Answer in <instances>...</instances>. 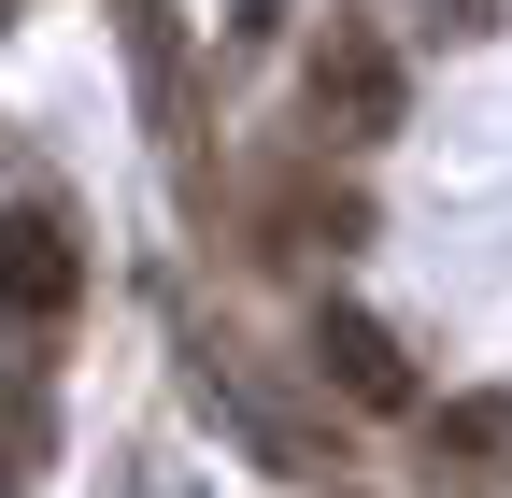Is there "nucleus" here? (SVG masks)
<instances>
[{
    "instance_id": "7ed1b4c3",
    "label": "nucleus",
    "mask_w": 512,
    "mask_h": 498,
    "mask_svg": "<svg viewBox=\"0 0 512 498\" xmlns=\"http://www.w3.org/2000/svg\"><path fill=\"white\" fill-rule=\"evenodd\" d=\"M313 385H342L356 413H413V356L370 314H313Z\"/></svg>"
},
{
    "instance_id": "39448f33",
    "label": "nucleus",
    "mask_w": 512,
    "mask_h": 498,
    "mask_svg": "<svg viewBox=\"0 0 512 498\" xmlns=\"http://www.w3.org/2000/svg\"><path fill=\"white\" fill-rule=\"evenodd\" d=\"M43 442V385H29V356H0V456H29Z\"/></svg>"
},
{
    "instance_id": "0eeeda50",
    "label": "nucleus",
    "mask_w": 512,
    "mask_h": 498,
    "mask_svg": "<svg viewBox=\"0 0 512 498\" xmlns=\"http://www.w3.org/2000/svg\"><path fill=\"white\" fill-rule=\"evenodd\" d=\"M285 15H299V0H228V29H242V43H271Z\"/></svg>"
},
{
    "instance_id": "f257e3e1",
    "label": "nucleus",
    "mask_w": 512,
    "mask_h": 498,
    "mask_svg": "<svg viewBox=\"0 0 512 498\" xmlns=\"http://www.w3.org/2000/svg\"><path fill=\"white\" fill-rule=\"evenodd\" d=\"M299 114H313V143L370 157L384 129H399V43H384L370 15H328V29H313V57H299Z\"/></svg>"
},
{
    "instance_id": "423d86ee",
    "label": "nucleus",
    "mask_w": 512,
    "mask_h": 498,
    "mask_svg": "<svg viewBox=\"0 0 512 498\" xmlns=\"http://www.w3.org/2000/svg\"><path fill=\"white\" fill-rule=\"evenodd\" d=\"M413 15H427L441 43H484V29H498V0H413Z\"/></svg>"
},
{
    "instance_id": "6e6552de",
    "label": "nucleus",
    "mask_w": 512,
    "mask_h": 498,
    "mask_svg": "<svg viewBox=\"0 0 512 498\" xmlns=\"http://www.w3.org/2000/svg\"><path fill=\"white\" fill-rule=\"evenodd\" d=\"M0 15H15V0H0Z\"/></svg>"
},
{
    "instance_id": "f03ea898",
    "label": "nucleus",
    "mask_w": 512,
    "mask_h": 498,
    "mask_svg": "<svg viewBox=\"0 0 512 498\" xmlns=\"http://www.w3.org/2000/svg\"><path fill=\"white\" fill-rule=\"evenodd\" d=\"M86 299V228L57 200H15L0 214V328H57Z\"/></svg>"
},
{
    "instance_id": "20e7f679",
    "label": "nucleus",
    "mask_w": 512,
    "mask_h": 498,
    "mask_svg": "<svg viewBox=\"0 0 512 498\" xmlns=\"http://www.w3.org/2000/svg\"><path fill=\"white\" fill-rule=\"evenodd\" d=\"M256 214H271V242H328V257H342V242H370V200H356V185H313V171H285Z\"/></svg>"
}]
</instances>
